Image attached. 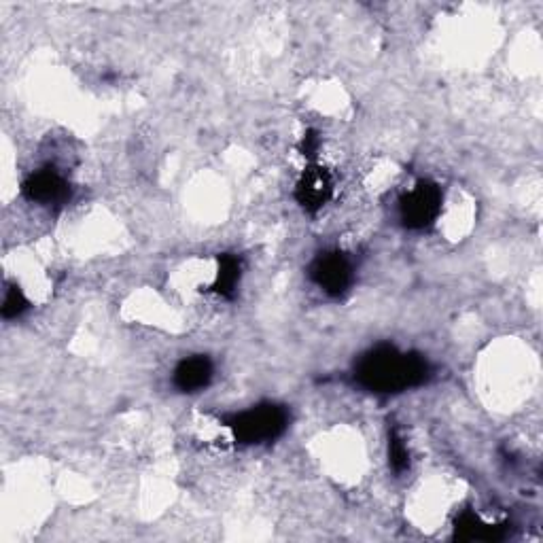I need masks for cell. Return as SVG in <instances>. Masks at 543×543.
I'll use <instances>...</instances> for the list:
<instances>
[{
  "label": "cell",
  "mask_w": 543,
  "mask_h": 543,
  "mask_svg": "<svg viewBox=\"0 0 543 543\" xmlns=\"http://www.w3.org/2000/svg\"><path fill=\"white\" fill-rule=\"evenodd\" d=\"M355 378L372 393H399L423 384L429 378V363L393 346H378L357 363Z\"/></svg>",
  "instance_id": "1"
},
{
  "label": "cell",
  "mask_w": 543,
  "mask_h": 543,
  "mask_svg": "<svg viewBox=\"0 0 543 543\" xmlns=\"http://www.w3.org/2000/svg\"><path fill=\"white\" fill-rule=\"evenodd\" d=\"M287 423L289 414L285 408L264 404L236 414L230 423H227V427L234 433V440L238 444L257 446L274 442L276 437L285 433Z\"/></svg>",
  "instance_id": "2"
},
{
  "label": "cell",
  "mask_w": 543,
  "mask_h": 543,
  "mask_svg": "<svg viewBox=\"0 0 543 543\" xmlns=\"http://www.w3.org/2000/svg\"><path fill=\"white\" fill-rule=\"evenodd\" d=\"M442 213V191L429 181H420L399 200V215L412 230H423Z\"/></svg>",
  "instance_id": "3"
},
{
  "label": "cell",
  "mask_w": 543,
  "mask_h": 543,
  "mask_svg": "<svg viewBox=\"0 0 543 543\" xmlns=\"http://www.w3.org/2000/svg\"><path fill=\"white\" fill-rule=\"evenodd\" d=\"M310 276L325 293L342 295L353 285V264L350 259L338 251L325 253L314 259L310 268Z\"/></svg>",
  "instance_id": "4"
},
{
  "label": "cell",
  "mask_w": 543,
  "mask_h": 543,
  "mask_svg": "<svg viewBox=\"0 0 543 543\" xmlns=\"http://www.w3.org/2000/svg\"><path fill=\"white\" fill-rule=\"evenodd\" d=\"M24 194L30 202H37L43 206L62 204L70 196V185L60 172L45 168L39 172H32L24 183Z\"/></svg>",
  "instance_id": "5"
},
{
  "label": "cell",
  "mask_w": 543,
  "mask_h": 543,
  "mask_svg": "<svg viewBox=\"0 0 543 543\" xmlns=\"http://www.w3.org/2000/svg\"><path fill=\"white\" fill-rule=\"evenodd\" d=\"M210 380H213V363L202 355L183 359L174 370V387L183 393H198L208 387Z\"/></svg>",
  "instance_id": "6"
},
{
  "label": "cell",
  "mask_w": 543,
  "mask_h": 543,
  "mask_svg": "<svg viewBox=\"0 0 543 543\" xmlns=\"http://www.w3.org/2000/svg\"><path fill=\"white\" fill-rule=\"evenodd\" d=\"M331 189H334V183H331L329 172L319 166L310 168L297 185V200L306 210H319L329 200Z\"/></svg>",
  "instance_id": "7"
},
{
  "label": "cell",
  "mask_w": 543,
  "mask_h": 543,
  "mask_svg": "<svg viewBox=\"0 0 543 543\" xmlns=\"http://www.w3.org/2000/svg\"><path fill=\"white\" fill-rule=\"evenodd\" d=\"M240 274H242L240 259H236L234 255L221 257L219 272H217V280H215L213 289L223 297H232L236 293L238 283H240Z\"/></svg>",
  "instance_id": "8"
},
{
  "label": "cell",
  "mask_w": 543,
  "mask_h": 543,
  "mask_svg": "<svg viewBox=\"0 0 543 543\" xmlns=\"http://www.w3.org/2000/svg\"><path fill=\"white\" fill-rule=\"evenodd\" d=\"M389 461H391V467L397 471V474H401V471H406L410 467L408 446H406L404 440H401L397 431L391 433V440H389Z\"/></svg>",
  "instance_id": "9"
},
{
  "label": "cell",
  "mask_w": 543,
  "mask_h": 543,
  "mask_svg": "<svg viewBox=\"0 0 543 543\" xmlns=\"http://www.w3.org/2000/svg\"><path fill=\"white\" fill-rule=\"evenodd\" d=\"M28 308V300H26V295L13 287L7 291L5 295V304H3V317L5 319H13V317H20V314Z\"/></svg>",
  "instance_id": "10"
}]
</instances>
